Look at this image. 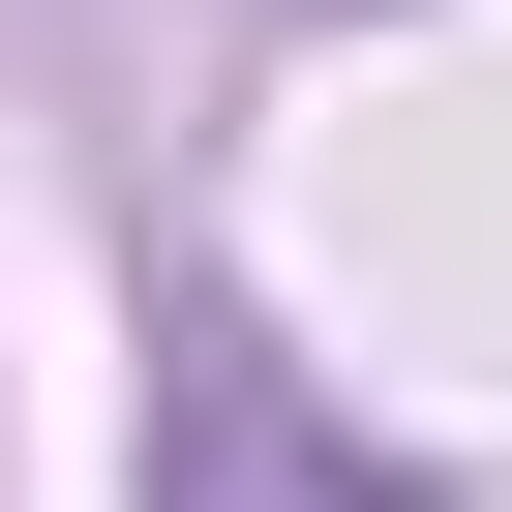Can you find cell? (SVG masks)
<instances>
[{
  "instance_id": "cell-1",
  "label": "cell",
  "mask_w": 512,
  "mask_h": 512,
  "mask_svg": "<svg viewBox=\"0 0 512 512\" xmlns=\"http://www.w3.org/2000/svg\"><path fill=\"white\" fill-rule=\"evenodd\" d=\"M181 512H392V482H332L302 422H211V452H181Z\"/></svg>"
}]
</instances>
